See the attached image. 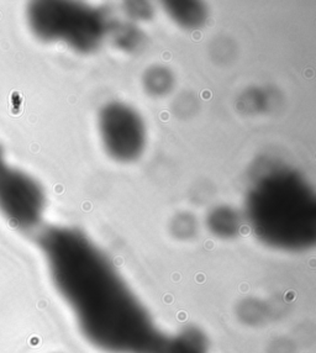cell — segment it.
Masks as SVG:
<instances>
[{
  "label": "cell",
  "instance_id": "cell-1",
  "mask_svg": "<svg viewBox=\"0 0 316 353\" xmlns=\"http://www.w3.org/2000/svg\"><path fill=\"white\" fill-rule=\"evenodd\" d=\"M40 246L82 335L105 353H163L168 337L108 256L74 227H51Z\"/></svg>",
  "mask_w": 316,
  "mask_h": 353
},
{
  "label": "cell",
  "instance_id": "cell-2",
  "mask_svg": "<svg viewBox=\"0 0 316 353\" xmlns=\"http://www.w3.org/2000/svg\"><path fill=\"white\" fill-rule=\"evenodd\" d=\"M244 216L255 235L273 248L296 252L315 243V191L293 168L277 164L262 169L248 186Z\"/></svg>",
  "mask_w": 316,
  "mask_h": 353
},
{
  "label": "cell",
  "instance_id": "cell-3",
  "mask_svg": "<svg viewBox=\"0 0 316 353\" xmlns=\"http://www.w3.org/2000/svg\"><path fill=\"white\" fill-rule=\"evenodd\" d=\"M26 17L39 39L66 43L80 53L98 50L111 27L103 9L78 2H34Z\"/></svg>",
  "mask_w": 316,
  "mask_h": 353
},
{
  "label": "cell",
  "instance_id": "cell-4",
  "mask_svg": "<svg viewBox=\"0 0 316 353\" xmlns=\"http://www.w3.org/2000/svg\"><path fill=\"white\" fill-rule=\"evenodd\" d=\"M99 132L106 152L120 162H131L146 146L145 122L136 110L122 103H109L99 112Z\"/></svg>",
  "mask_w": 316,
  "mask_h": 353
},
{
  "label": "cell",
  "instance_id": "cell-5",
  "mask_svg": "<svg viewBox=\"0 0 316 353\" xmlns=\"http://www.w3.org/2000/svg\"><path fill=\"white\" fill-rule=\"evenodd\" d=\"M45 208L41 185L26 173L5 166L0 167V210L16 226H36Z\"/></svg>",
  "mask_w": 316,
  "mask_h": 353
},
{
  "label": "cell",
  "instance_id": "cell-6",
  "mask_svg": "<svg viewBox=\"0 0 316 353\" xmlns=\"http://www.w3.org/2000/svg\"><path fill=\"white\" fill-rule=\"evenodd\" d=\"M163 8L175 24L189 30L203 26L209 16L208 8L201 2H164Z\"/></svg>",
  "mask_w": 316,
  "mask_h": 353
},
{
  "label": "cell",
  "instance_id": "cell-7",
  "mask_svg": "<svg viewBox=\"0 0 316 353\" xmlns=\"http://www.w3.org/2000/svg\"><path fill=\"white\" fill-rule=\"evenodd\" d=\"M163 353H209L206 338L195 329H186L168 337Z\"/></svg>",
  "mask_w": 316,
  "mask_h": 353
},
{
  "label": "cell",
  "instance_id": "cell-8",
  "mask_svg": "<svg viewBox=\"0 0 316 353\" xmlns=\"http://www.w3.org/2000/svg\"><path fill=\"white\" fill-rule=\"evenodd\" d=\"M210 230L220 237H232L241 227V217L238 212L229 206H220L212 210L208 219Z\"/></svg>",
  "mask_w": 316,
  "mask_h": 353
},
{
  "label": "cell",
  "instance_id": "cell-9",
  "mask_svg": "<svg viewBox=\"0 0 316 353\" xmlns=\"http://www.w3.org/2000/svg\"><path fill=\"white\" fill-rule=\"evenodd\" d=\"M145 88L156 96H162L173 86V75L164 67H153L147 71L143 79Z\"/></svg>",
  "mask_w": 316,
  "mask_h": 353
},
{
  "label": "cell",
  "instance_id": "cell-10",
  "mask_svg": "<svg viewBox=\"0 0 316 353\" xmlns=\"http://www.w3.org/2000/svg\"><path fill=\"white\" fill-rule=\"evenodd\" d=\"M114 30V39L116 41V45L120 47H123L127 51H130L134 47H137L141 43V34L137 28L122 26V27H110Z\"/></svg>",
  "mask_w": 316,
  "mask_h": 353
},
{
  "label": "cell",
  "instance_id": "cell-11",
  "mask_svg": "<svg viewBox=\"0 0 316 353\" xmlns=\"http://www.w3.org/2000/svg\"><path fill=\"white\" fill-rule=\"evenodd\" d=\"M125 6L126 13L127 15H130V17L134 19H138V20H146L152 15V8L148 3H143V2H130L126 3Z\"/></svg>",
  "mask_w": 316,
  "mask_h": 353
},
{
  "label": "cell",
  "instance_id": "cell-12",
  "mask_svg": "<svg viewBox=\"0 0 316 353\" xmlns=\"http://www.w3.org/2000/svg\"><path fill=\"white\" fill-rule=\"evenodd\" d=\"M4 164V158H3V149L2 147H0V167H2Z\"/></svg>",
  "mask_w": 316,
  "mask_h": 353
}]
</instances>
